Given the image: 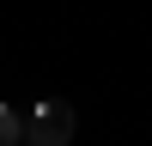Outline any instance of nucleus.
Masks as SVG:
<instances>
[{"label": "nucleus", "instance_id": "nucleus-1", "mask_svg": "<svg viewBox=\"0 0 152 146\" xmlns=\"http://www.w3.org/2000/svg\"><path fill=\"white\" fill-rule=\"evenodd\" d=\"M73 128H79V116H73V104H61V97H43V104L24 116V140L31 146H73Z\"/></svg>", "mask_w": 152, "mask_h": 146}, {"label": "nucleus", "instance_id": "nucleus-2", "mask_svg": "<svg viewBox=\"0 0 152 146\" xmlns=\"http://www.w3.org/2000/svg\"><path fill=\"white\" fill-rule=\"evenodd\" d=\"M18 140H24V116L12 104H0V146H18Z\"/></svg>", "mask_w": 152, "mask_h": 146}]
</instances>
